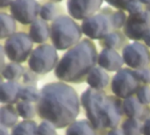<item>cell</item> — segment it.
<instances>
[{
    "mask_svg": "<svg viewBox=\"0 0 150 135\" xmlns=\"http://www.w3.org/2000/svg\"><path fill=\"white\" fill-rule=\"evenodd\" d=\"M120 37L117 33H108L105 38H104V42L105 45L108 47V48H114L116 47H118V45L120 44Z\"/></svg>",
    "mask_w": 150,
    "mask_h": 135,
    "instance_id": "obj_29",
    "label": "cell"
},
{
    "mask_svg": "<svg viewBox=\"0 0 150 135\" xmlns=\"http://www.w3.org/2000/svg\"><path fill=\"white\" fill-rule=\"evenodd\" d=\"M38 112L42 119L56 128L70 126L80 112L78 95L66 83H47L40 90Z\"/></svg>",
    "mask_w": 150,
    "mask_h": 135,
    "instance_id": "obj_1",
    "label": "cell"
},
{
    "mask_svg": "<svg viewBox=\"0 0 150 135\" xmlns=\"http://www.w3.org/2000/svg\"><path fill=\"white\" fill-rule=\"evenodd\" d=\"M138 100L142 105H148L150 103V88L149 86H142L137 91Z\"/></svg>",
    "mask_w": 150,
    "mask_h": 135,
    "instance_id": "obj_30",
    "label": "cell"
},
{
    "mask_svg": "<svg viewBox=\"0 0 150 135\" xmlns=\"http://www.w3.org/2000/svg\"><path fill=\"white\" fill-rule=\"evenodd\" d=\"M11 0H1V5L2 6H6L10 4Z\"/></svg>",
    "mask_w": 150,
    "mask_h": 135,
    "instance_id": "obj_40",
    "label": "cell"
},
{
    "mask_svg": "<svg viewBox=\"0 0 150 135\" xmlns=\"http://www.w3.org/2000/svg\"><path fill=\"white\" fill-rule=\"evenodd\" d=\"M87 83L91 88L95 90H101L109 83V76L101 68H93L88 74Z\"/></svg>",
    "mask_w": 150,
    "mask_h": 135,
    "instance_id": "obj_16",
    "label": "cell"
},
{
    "mask_svg": "<svg viewBox=\"0 0 150 135\" xmlns=\"http://www.w3.org/2000/svg\"><path fill=\"white\" fill-rule=\"evenodd\" d=\"M0 121L1 126L6 128L11 127L18 121V114L11 106H2L0 110Z\"/></svg>",
    "mask_w": 150,
    "mask_h": 135,
    "instance_id": "obj_20",
    "label": "cell"
},
{
    "mask_svg": "<svg viewBox=\"0 0 150 135\" xmlns=\"http://www.w3.org/2000/svg\"><path fill=\"white\" fill-rule=\"evenodd\" d=\"M101 4L102 0H69L68 10L75 18H88L98 10Z\"/></svg>",
    "mask_w": 150,
    "mask_h": 135,
    "instance_id": "obj_13",
    "label": "cell"
},
{
    "mask_svg": "<svg viewBox=\"0 0 150 135\" xmlns=\"http://www.w3.org/2000/svg\"><path fill=\"white\" fill-rule=\"evenodd\" d=\"M123 111L130 119H138L142 115L143 108L138 99L130 97L123 102Z\"/></svg>",
    "mask_w": 150,
    "mask_h": 135,
    "instance_id": "obj_19",
    "label": "cell"
},
{
    "mask_svg": "<svg viewBox=\"0 0 150 135\" xmlns=\"http://www.w3.org/2000/svg\"><path fill=\"white\" fill-rule=\"evenodd\" d=\"M144 40H145V42H146V44L149 46V47H150V33L145 37V39H144Z\"/></svg>",
    "mask_w": 150,
    "mask_h": 135,
    "instance_id": "obj_39",
    "label": "cell"
},
{
    "mask_svg": "<svg viewBox=\"0 0 150 135\" xmlns=\"http://www.w3.org/2000/svg\"><path fill=\"white\" fill-rule=\"evenodd\" d=\"M106 97L98 90L92 88L87 89L81 98V102L83 108L86 111L87 117L94 128H102V125L99 119V109L102 102Z\"/></svg>",
    "mask_w": 150,
    "mask_h": 135,
    "instance_id": "obj_7",
    "label": "cell"
},
{
    "mask_svg": "<svg viewBox=\"0 0 150 135\" xmlns=\"http://www.w3.org/2000/svg\"><path fill=\"white\" fill-rule=\"evenodd\" d=\"M49 36V28L42 20H35L30 28V38L36 43H42Z\"/></svg>",
    "mask_w": 150,
    "mask_h": 135,
    "instance_id": "obj_17",
    "label": "cell"
},
{
    "mask_svg": "<svg viewBox=\"0 0 150 135\" xmlns=\"http://www.w3.org/2000/svg\"><path fill=\"white\" fill-rule=\"evenodd\" d=\"M66 135H96L94 127L88 120H79L72 123L67 129Z\"/></svg>",
    "mask_w": 150,
    "mask_h": 135,
    "instance_id": "obj_18",
    "label": "cell"
},
{
    "mask_svg": "<svg viewBox=\"0 0 150 135\" xmlns=\"http://www.w3.org/2000/svg\"><path fill=\"white\" fill-rule=\"evenodd\" d=\"M142 3H144V4H150V0H141Z\"/></svg>",
    "mask_w": 150,
    "mask_h": 135,
    "instance_id": "obj_41",
    "label": "cell"
},
{
    "mask_svg": "<svg viewBox=\"0 0 150 135\" xmlns=\"http://www.w3.org/2000/svg\"><path fill=\"white\" fill-rule=\"evenodd\" d=\"M124 60L113 49H104L98 56L99 66L108 71H117L123 65Z\"/></svg>",
    "mask_w": 150,
    "mask_h": 135,
    "instance_id": "obj_14",
    "label": "cell"
},
{
    "mask_svg": "<svg viewBox=\"0 0 150 135\" xmlns=\"http://www.w3.org/2000/svg\"><path fill=\"white\" fill-rule=\"evenodd\" d=\"M97 61V50L89 40H83L68 51L56 66L54 74L62 81L80 82L89 74Z\"/></svg>",
    "mask_w": 150,
    "mask_h": 135,
    "instance_id": "obj_2",
    "label": "cell"
},
{
    "mask_svg": "<svg viewBox=\"0 0 150 135\" xmlns=\"http://www.w3.org/2000/svg\"><path fill=\"white\" fill-rule=\"evenodd\" d=\"M54 1H60V0H54Z\"/></svg>",
    "mask_w": 150,
    "mask_h": 135,
    "instance_id": "obj_43",
    "label": "cell"
},
{
    "mask_svg": "<svg viewBox=\"0 0 150 135\" xmlns=\"http://www.w3.org/2000/svg\"><path fill=\"white\" fill-rule=\"evenodd\" d=\"M110 4L118 7V8H123L127 9V6L134 0H106Z\"/></svg>",
    "mask_w": 150,
    "mask_h": 135,
    "instance_id": "obj_33",
    "label": "cell"
},
{
    "mask_svg": "<svg viewBox=\"0 0 150 135\" xmlns=\"http://www.w3.org/2000/svg\"><path fill=\"white\" fill-rule=\"evenodd\" d=\"M40 98V91L38 90V89L34 86H25L21 89L19 98L22 101L33 103V102H38Z\"/></svg>",
    "mask_w": 150,
    "mask_h": 135,
    "instance_id": "obj_25",
    "label": "cell"
},
{
    "mask_svg": "<svg viewBox=\"0 0 150 135\" xmlns=\"http://www.w3.org/2000/svg\"><path fill=\"white\" fill-rule=\"evenodd\" d=\"M21 86L14 82L8 81L1 84V102L3 104H13L19 98Z\"/></svg>",
    "mask_w": 150,
    "mask_h": 135,
    "instance_id": "obj_15",
    "label": "cell"
},
{
    "mask_svg": "<svg viewBox=\"0 0 150 135\" xmlns=\"http://www.w3.org/2000/svg\"><path fill=\"white\" fill-rule=\"evenodd\" d=\"M33 47L32 39L24 33L11 35L5 42L4 50L8 58L14 62H23Z\"/></svg>",
    "mask_w": 150,
    "mask_h": 135,
    "instance_id": "obj_5",
    "label": "cell"
},
{
    "mask_svg": "<svg viewBox=\"0 0 150 135\" xmlns=\"http://www.w3.org/2000/svg\"><path fill=\"white\" fill-rule=\"evenodd\" d=\"M38 135H56L55 127L48 121H43L38 127Z\"/></svg>",
    "mask_w": 150,
    "mask_h": 135,
    "instance_id": "obj_28",
    "label": "cell"
},
{
    "mask_svg": "<svg viewBox=\"0 0 150 135\" xmlns=\"http://www.w3.org/2000/svg\"><path fill=\"white\" fill-rule=\"evenodd\" d=\"M23 74V68L17 62L7 64L2 70V76L8 81H15Z\"/></svg>",
    "mask_w": 150,
    "mask_h": 135,
    "instance_id": "obj_23",
    "label": "cell"
},
{
    "mask_svg": "<svg viewBox=\"0 0 150 135\" xmlns=\"http://www.w3.org/2000/svg\"><path fill=\"white\" fill-rule=\"evenodd\" d=\"M137 79L144 83H150V70L147 69H141L134 71Z\"/></svg>",
    "mask_w": 150,
    "mask_h": 135,
    "instance_id": "obj_31",
    "label": "cell"
},
{
    "mask_svg": "<svg viewBox=\"0 0 150 135\" xmlns=\"http://www.w3.org/2000/svg\"><path fill=\"white\" fill-rule=\"evenodd\" d=\"M143 135H150V118L146 119L143 125Z\"/></svg>",
    "mask_w": 150,
    "mask_h": 135,
    "instance_id": "obj_35",
    "label": "cell"
},
{
    "mask_svg": "<svg viewBox=\"0 0 150 135\" xmlns=\"http://www.w3.org/2000/svg\"><path fill=\"white\" fill-rule=\"evenodd\" d=\"M17 111L18 115L25 119H30L34 117L35 115V109L34 106L29 103V102H25V101H22L19 102L17 105Z\"/></svg>",
    "mask_w": 150,
    "mask_h": 135,
    "instance_id": "obj_26",
    "label": "cell"
},
{
    "mask_svg": "<svg viewBox=\"0 0 150 135\" xmlns=\"http://www.w3.org/2000/svg\"><path fill=\"white\" fill-rule=\"evenodd\" d=\"M108 135H125L123 131L120 130V129H112Z\"/></svg>",
    "mask_w": 150,
    "mask_h": 135,
    "instance_id": "obj_36",
    "label": "cell"
},
{
    "mask_svg": "<svg viewBox=\"0 0 150 135\" xmlns=\"http://www.w3.org/2000/svg\"><path fill=\"white\" fill-rule=\"evenodd\" d=\"M79 26L70 18L61 16L57 18L51 28V38L56 49L64 50L77 43L81 38Z\"/></svg>",
    "mask_w": 150,
    "mask_h": 135,
    "instance_id": "obj_3",
    "label": "cell"
},
{
    "mask_svg": "<svg viewBox=\"0 0 150 135\" xmlns=\"http://www.w3.org/2000/svg\"><path fill=\"white\" fill-rule=\"evenodd\" d=\"M127 10L131 12L132 14L134 13H137V12H140L142 11V5L139 2L137 1H132L127 6Z\"/></svg>",
    "mask_w": 150,
    "mask_h": 135,
    "instance_id": "obj_34",
    "label": "cell"
},
{
    "mask_svg": "<svg viewBox=\"0 0 150 135\" xmlns=\"http://www.w3.org/2000/svg\"><path fill=\"white\" fill-rule=\"evenodd\" d=\"M139 80L137 79L134 71L128 69L120 70L112 79V90L113 93L120 98H128L134 92L138 91Z\"/></svg>",
    "mask_w": 150,
    "mask_h": 135,
    "instance_id": "obj_6",
    "label": "cell"
},
{
    "mask_svg": "<svg viewBox=\"0 0 150 135\" xmlns=\"http://www.w3.org/2000/svg\"><path fill=\"white\" fill-rule=\"evenodd\" d=\"M121 110L118 102L112 98H105L99 109V119L102 127L114 128L118 126Z\"/></svg>",
    "mask_w": 150,
    "mask_h": 135,
    "instance_id": "obj_12",
    "label": "cell"
},
{
    "mask_svg": "<svg viewBox=\"0 0 150 135\" xmlns=\"http://www.w3.org/2000/svg\"><path fill=\"white\" fill-rule=\"evenodd\" d=\"M122 131L125 135H142L143 126L138 119H128L123 123Z\"/></svg>",
    "mask_w": 150,
    "mask_h": 135,
    "instance_id": "obj_22",
    "label": "cell"
},
{
    "mask_svg": "<svg viewBox=\"0 0 150 135\" xmlns=\"http://www.w3.org/2000/svg\"><path fill=\"white\" fill-rule=\"evenodd\" d=\"M149 13H150V7L149 8Z\"/></svg>",
    "mask_w": 150,
    "mask_h": 135,
    "instance_id": "obj_42",
    "label": "cell"
},
{
    "mask_svg": "<svg viewBox=\"0 0 150 135\" xmlns=\"http://www.w3.org/2000/svg\"><path fill=\"white\" fill-rule=\"evenodd\" d=\"M0 135H9L8 134V131H7V128L1 126V130H0Z\"/></svg>",
    "mask_w": 150,
    "mask_h": 135,
    "instance_id": "obj_37",
    "label": "cell"
},
{
    "mask_svg": "<svg viewBox=\"0 0 150 135\" xmlns=\"http://www.w3.org/2000/svg\"><path fill=\"white\" fill-rule=\"evenodd\" d=\"M1 58H2V62H1V65H2V70L4 69V48L3 47H1Z\"/></svg>",
    "mask_w": 150,
    "mask_h": 135,
    "instance_id": "obj_38",
    "label": "cell"
},
{
    "mask_svg": "<svg viewBox=\"0 0 150 135\" xmlns=\"http://www.w3.org/2000/svg\"><path fill=\"white\" fill-rule=\"evenodd\" d=\"M112 25H113L112 21L107 16L98 14L86 18L83 22L82 29L85 35L97 40L105 38L108 34Z\"/></svg>",
    "mask_w": 150,
    "mask_h": 135,
    "instance_id": "obj_9",
    "label": "cell"
},
{
    "mask_svg": "<svg viewBox=\"0 0 150 135\" xmlns=\"http://www.w3.org/2000/svg\"><path fill=\"white\" fill-rule=\"evenodd\" d=\"M124 32L131 40H142L150 33V14L140 11L131 14L125 24Z\"/></svg>",
    "mask_w": 150,
    "mask_h": 135,
    "instance_id": "obj_8",
    "label": "cell"
},
{
    "mask_svg": "<svg viewBox=\"0 0 150 135\" xmlns=\"http://www.w3.org/2000/svg\"><path fill=\"white\" fill-rule=\"evenodd\" d=\"M11 135H38V127L32 120H24L15 126Z\"/></svg>",
    "mask_w": 150,
    "mask_h": 135,
    "instance_id": "obj_21",
    "label": "cell"
},
{
    "mask_svg": "<svg viewBox=\"0 0 150 135\" xmlns=\"http://www.w3.org/2000/svg\"><path fill=\"white\" fill-rule=\"evenodd\" d=\"M11 11L18 21L29 24L36 18L39 4L35 0H15L11 3Z\"/></svg>",
    "mask_w": 150,
    "mask_h": 135,
    "instance_id": "obj_11",
    "label": "cell"
},
{
    "mask_svg": "<svg viewBox=\"0 0 150 135\" xmlns=\"http://www.w3.org/2000/svg\"><path fill=\"white\" fill-rule=\"evenodd\" d=\"M56 14L55 6L52 4H46L40 10V16L45 20H52Z\"/></svg>",
    "mask_w": 150,
    "mask_h": 135,
    "instance_id": "obj_27",
    "label": "cell"
},
{
    "mask_svg": "<svg viewBox=\"0 0 150 135\" xmlns=\"http://www.w3.org/2000/svg\"><path fill=\"white\" fill-rule=\"evenodd\" d=\"M112 21V25L114 27L116 28L121 27L126 21V15L122 11H117L116 13L113 14Z\"/></svg>",
    "mask_w": 150,
    "mask_h": 135,
    "instance_id": "obj_32",
    "label": "cell"
},
{
    "mask_svg": "<svg viewBox=\"0 0 150 135\" xmlns=\"http://www.w3.org/2000/svg\"><path fill=\"white\" fill-rule=\"evenodd\" d=\"M57 61L58 54L55 47L50 45H42L32 53L28 64L34 73L47 74L55 67Z\"/></svg>",
    "mask_w": 150,
    "mask_h": 135,
    "instance_id": "obj_4",
    "label": "cell"
},
{
    "mask_svg": "<svg viewBox=\"0 0 150 135\" xmlns=\"http://www.w3.org/2000/svg\"><path fill=\"white\" fill-rule=\"evenodd\" d=\"M0 20H1V38L4 39L14 33L15 22L11 17L4 13H2L0 15Z\"/></svg>",
    "mask_w": 150,
    "mask_h": 135,
    "instance_id": "obj_24",
    "label": "cell"
},
{
    "mask_svg": "<svg viewBox=\"0 0 150 135\" xmlns=\"http://www.w3.org/2000/svg\"><path fill=\"white\" fill-rule=\"evenodd\" d=\"M123 60L129 67L141 69L149 63V53L145 46L135 42L125 47Z\"/></svg>",
    "mask_w": 150,
    "mask_h": 135,
    "instance_id": "obj_10",
    "label": "cell"
}]
</instances>
